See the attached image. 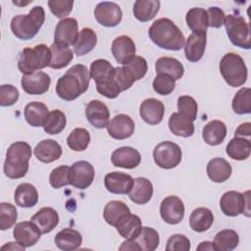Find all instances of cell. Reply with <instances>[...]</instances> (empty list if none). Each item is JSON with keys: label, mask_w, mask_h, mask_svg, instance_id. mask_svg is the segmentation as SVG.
<instances>
[{"label": "cell", "mask_w": 251, "mask_h": 251, "mask_svg": "<svg viewBox=\"0 0 251 251\" xmlns=\"http://www.w3.org/2000/svg\"><path fill=\"white\" fill-rule=\"evenodd\" d=\"M90 78V73L86 66L76 64L58 79L56 93L63 100L73 101L87 90Z\"/></svg>", "instance_id": "6da1fadb"}, {"label": "cell", "mask_w": 251, "mask_h": 251, "mask_svg": "<svg viewBox=\"0 0 251 251\" xmlns=\"http://www.w3.org/2000/svg\"><path fill=\"white\" fill-rule=\"evenodd\" d=\"M148 35L154 44L166 50L178 51L185 43L181 30L168 18H161L155 21L148 29Z\"/></svg>", "instance_id": "7a4b0ae2"}, {"label": "cell", "mask_w": 251, "mask_h": 251, "mask_svg": "<svg viewBox=\"0 0 251 251\" xmlns=\"http://www.w3.org/2000/svg\"><path fill=\"white\" fill-rule=\"evenodd\" d=\"M31 158V147L25 141L12 143L6 152L4 162V174L9 178L17 179L24 177L29 168L28 162Z\"/></svg>", "instance_id": "3957f363"}, {"label": "cell", "mask_w": 251, "mask_h": 251, "mask_svg": "<svg viewBox=\"0 0 251 251\" xmlns=\"http://www.w3.org/2000/svg\"><path fill=\"white\" fill-rule=\"evenodd\" d=\"M45 22V11L41 6L33 7L27 15H17L11 21L13 34L22 40L33 38Z\"/></svg>", "instance_id": "277c9868"}, {"label": "cell", "mask_w": 251, "mask_h": 251, "mask_svg": "<svg viewBox=\"0 0 251 251\" xmlns=\"http://www.w3.org/2000/svg\"><path fill=\"white\" fill-rule=\"evenodd\" d=\"M51 51L45 44H38L33 48L26 47L22 50L18 68L23 75H29L49 67Z\"/></svg>", "instance_id": "5b68a950"}, {"label": "cell", "mask_w": 251, "mask_h": 251, "mask_svg": "<svg viewBox=\"0 0 251 251\" xmlns=\"http://www.w3.org/2000/svg\"><path fill=\"white\" fill-rule=\"evenodd\" d=\"M220 72L225 81L231 87L243 85L248 76L247 67L243 59L235 53H226L220 62Z\"/></svg>", "instance_id": "8992f818"}, {"label": "cell", "mask_w": 251, "mask_h": 251, "mask_svg": "<svg viewBox=\"0 0 251 251\" xmlns=\"http://www.w3.org/2000/svg\"><path fill=\"white\" fill-rule=\"evenodd\" d=\"M226 34L230 42L239 48H251V35L249 24L240 15H227L225 19Z\"/></svg>", "instance_id": "52a82bcc"}, {"label": "cell", "mask_w": 251, "mask_h": 251, "mask_svg": "<svg viewBox=\"0 0 251 251\" xmlns=\"http://www.w3.org/2000/svg\"><path fill=\"white\" fill-rule=\"evenodd\" d=\"M249 191L240 193L238 191L229 190L223 194L220 200L222 212L228 217H236L240 214L250 216L249 209Z\"/></svg>", "instance_id": "ba28073f"}, {"label": "cell", "mask_w": 251, "mask_h": 251, "mask_svg": "<svg viewBox=\"0 0 251 251\" xmlns=\"http://www.w3.org/2000/svg\"><path fill=\"white\" fill-rule=\"evenodd\" d=\"M182 158L180 147L173 141H163L156 145L153 150V159L155 164L166 170L178 166Z\"/></svg>", "instance_id": "9c48e42d"}, {"label": "cell", "mask_w": 251, "mask_h": 251, "mask_svg": "<svg viewBox=\"0 0 251 251\" xmlns=\"http://www.w3.org/2000/svg\"><path fill=\"white\" fill-rule=\"evenodd\" d=\"M94 16L98 24L106 27L117 26L123 19L121 7L115 2L103 1L96 5Z\"/></svg>", "instance_id": "30bf717a"}, {"label": "cell", "mask_w": 251, "mask_h": 251, "mask_svg": "<svg viewBox=\"0 0 251 251\" xmlns=\"http://www.w3.org/2000/svg\"><path fill=\"white\" fill-rule=\"evenodd\" d=\"M160 215L169 225L179 224L184 217V205L180 198L175 195L164 198L160 205Z\"/></svg>", "instance_id": "8fae6325"}, {"label": "cell", "mask_w": 251, "mask_h": 251, "mask_svg": "<svg viewBox=\"0 0 251 251\" xmlns=\"http://www.w3.org/2000/svg\"><path fill=\"white\" fill-rule=\"evenodd\" d=\"M93 166L86 161L75 162L71 167V184L80 190L89 187L94 180Z\"/></svg>", "instance_id": "7c38bea8"}, {"label": "cell", "mask_w": 251, "mask_h": 251, "mask_svg": "<svg viewBox=\"0 0 251 251\" xmlns=\"http://www.w3.org/2000/svg\"><path fill=\"white\" fill-rule=\"evenodd\" d=\"M51 83L50 76L41 71L23 75L21 84L25 92L30 95H41L48 91Z\"/></svg>", "instance_id": "4fadbf2b"}, {"label": "cell", "mask_w": 251, "mask_h": 251, "mask_svg": "<svg viewBox=\"0 0 251 251\" xmlns=\"http://www.w3.org/2000/svg\"><path fill=\"white\" fill-rule=\"evenodd\" d=\"M106 127L111 137L118 140H123L130 137L133 134L134 122L129 116L126 114H119L112 118Z\"/></svg>", "instance_id": "5bb4252c"}, {"label": "cell", "mask_w": 251, "mask_h": 251, "mask_svg": "<svg viewBox=\"0 0 251 251\" xmlns=\"http://www.w3.org/2000/svg\"><path fill=\"white\" fill-rule=\"evenodd\" d=\"M78 24L74 18H65L61 20L55 28L54 40L63 45H74L78 36Z\"/></svg>", "instance_id": "9a60e30c"}, {"label": "cell", "mask_w": 251, "mask_h": 251, "mask_svg": "<svg viewBox=\"0 0 251 251\" xmlns=\"http://www.w3.org/2000/svg\"><path fill=\"white\" fill-rule=\"evenodd\" d=\"M39 228L30 221L18 223L13 230L15 240L24 247H31L39 240L41 236Z\"/></svg>", "instance_id": "2e32d148"}, {"label": "cell", "mask_w": 251, "mask_h": 251, "mask_svg": "<svg viewBox=\"0 0 251 251\" xmlns=\"http://www.w3.org/2000/svg\"><path fill=\"white\" fill-rule=\"evenodd\" d=\"M134 183V179L131 176L121 173L112 172L105 176L104 184L106 189L114 194H127Z\"/></svg>", "instance_id": "e0dca14e"}, {"label": "cell", "mask_w": 251, "mask_h": 251, "mask_svg": "<svg viewBox=\"0 0 251 251\" xmlns=\"http://www.w3.org/2000/svg\"><path fill=\"white\" fill-rule=\"evenodd\" d=\"M87 121L96 128H104L108 126L110 111L106 104L100 100H91L85 108Z\"/></svg>", "instance_id": "ac0fdd59"}, {"label": "cell", "mask_w": 251, "mask_h": 251, "mask_svg": "<svg viewBox=\"0 0 251 251\" xmlns=\"http://www.w3.org/2000/svg\"><path fill=\"white\" fill-rule=\"evenodd\" d=\"M111 162L115 167L131 170L140 164L141 156L136 149L129 146H123L112 153Z\"/></svg>", "instance_id": "d6986e66"}, {"label": "cell", "mask_w": 251, "mask_h": 251, "mask_svg": "<svg viewBox=\"0 0 251 251\" xmlns=\"http://www.w3.org/2000/svg\"><path fill=\"white\" fill-rule=\"evenodd\" d=\"M111 51L115 60L125 65L135 56V44L129 36L120 35L113 40Z\"/></svg>", "instance_id": "ffe728a7"}, {"label": "cell", "mask_w": 251, "mask_h": 251, "mask_svg": "<svg viewBox=\"0 0 251 251\" xmlns=\"http://www.w3.org/2000/svg\"><path fill=\"white\" fill-rule=\"evenodd\" d=\"M165 114L164 104L155 98L145 99L139 108L141 119L148 125L155 126L162 122Z\"/></svg>", "instance_id": "44dd1931"}, {"label": "cell", "mask_w": 251, "mask_h": 251, "mask_svg": "<svg viewBox=\"0 0 251 251\" xmlns=\"http://www.w3.org/2000/svg\"><path fill=\"white\" fill-rule=\"evenodd\" d=\"M207 41V33L192 32L184 43V55L190 62H198L204 55Z\"/></svg>", "instance_id": "7402d4cb"}, {"label": "cell", "mask_w": 251, "mask_h": 251, "mask_svg": "<svg viewBox=\"0 0 251 251\" xmlns=\"http://www.w3.org/2000/svg\"><path fill=\"white\" fill-rule=\"evenodd\" d=\"M30 221L39 228L41 233H48L59 224V215L55 209L43 207L31 217Z\"/></svg>", "instance_id": "603a6c76"}, {"label": "cell", "mask_w": 251, "mask_h": 251, "mask_svg": "<svg viewBox=\"0 0 251 251\" xmlns=\"http://www.w3.org/2000/svg\"><path fill=\"white\" fill-rule=\"evenodd\" d=\"M33 152L38 161L52 163L62 156V147L53 139H43L35 146Z\"/></svg>", "instance_id": "cb8c5ba5"}, {"label": "cell", "mask_w": 251, "mask_h": 251, "mask_svg": "<svg viewBox=\"0 0 251 251\" xmlns=\"http://www.w3.org/2000/svg\"><path fill=\"white\" fill-rule=\"evenodd\" d=\"M231 172L230 164L224 158H213L207 164V175L212 181L217 183L227 180Z\"/></svg>", "instance_id": "d4e9b609"}, {"label": "cell", "mask_w": 251, "mask_h": 251, "mask_svg": "<svg viewBox=\"0 0 251 251\" xmlns=\"http://www.w3.org/2000/svg\"><path fill=\"white\" fill-rule=\"evenodd\" d=\"M171 132L176 136L189 137L194 133L193 121L182 113H173L168 123Z\"/></svg>", "instance_id": "484cf974"}, {"label": "cell", "mask_w": 251, "mask_h": 251, "mask_svg": "<svg viewBox=\"0 0 251 251\" xmlns=\"http://www.w3.org/2000/svg\"><path fill=\"white\" fill-rule=\"evenodd\" d=\"M153 196L152 182L146 177H136L133 186L128 192L129 199L138 205L146 204Z\"/></svg>", "instance_id": "4316f807"}, {"label": "cell", "mask_w": 251, "mask_h": 251, "mask_svg": "<svg viewBox=\"0 0 251 251\" xmlns=\"http://www.w3.org/2000/svg\"><path fill=\"white\" fill-rule=\"evenodd\" d=\"M55 244L64 251H72L77 249L82 243L81 234L71 227H66L60 230L55 236Z\"/></svg>", "instance_id": "83f0119b"}, {"label": "cell", "mask_w": 251, "mask_h": 251, "mask_svg": "<svg viewBox=\"0 0 251 251\" xmlns=\"http://www.w3.org/2000/svg\"><path fill=\"white\" fill-rule=\"evenodd\" d=\"M14 200L19 207L31 208L35 206L38 201V192L34 185L28 182H24L17 186Z\"/></svg>", "instance_id": "f1b7e54d"}, {"label": "cell", "mask_w": 251, "mask_h": 251, "mask_svg": "<svg viewBox=\"0 0 251 251\" xmlns=\"http://www.w3.org/2000/svg\"><path fill=\"white\" fill-rule=\"evenodd\" d=\"M48 115V108L42 102L33 101L28 103L25 108V121L33 127L43 126Z\"/></svg>", "instance_id": "f546056e"}, {"label": "cell", "mask_w": 251, "mask_h": 251, "mask_svg": "<svg viewBox=\"0 0 251 251\" xmlns=\"http://www.w3.org/2000/svg\"><path fill=\"white\" fill-rule=\"evenodd\" d=\"M226 136V126L224 122L214 120L209 122L203 128L202 137L204 141L211 145L216 146L221 144Z\"/></svg>", "instance_id": "4dcf8cb0"}, {"label": "cell", "mask_w": 251, "mask_h": 251, "mask_svg": "<svg viewBox=\"0 0 251 251\" xmlns=\"http://www.w3.org/2000/svg\"><path fill=\"white\" fill-rule=\"evenodd\" d=\"M214 223L212 211L205 207H199L192 211L189 217V226L196 232L208 230Z\"/></svg>", "instance_id": "1f68e13d"}, {"label": "cell", "mask_w": 251, "mask_h": 251, "mask_svg": "<svg viewBox=\"0 0 251 251\" xmlns=\"http://www.w3.org/2000/svg\"><path fill=\"white\" fill-rule=\"evenodd\" d=\"M130 214L126 204L120 200H112L106 204L103 211V217L107 224L116 226L124 218Z\"/></svg>", "instance_id": "d6a6232c"}, {"label": "cell", "mask_w": 251, "mask_h": 251, "mask_svg": "<svg viewBox=\"0 0 251 251\" xmlns=\"http://www.w3.org/2000/svg\"><path fill=\"white\" fill-rule=\"evenodd\" d=\"M137 250L154 251L160 243V237L157 230L149 226H142L139 233L131 239Z\"/></svg>", "instance_id": "836d02e7"}, {"label": "cell", "mask_w": 251, "mask_h": 251, "mask_svg": "<svg viewBox=\"0 0 251 251\" xmlns=\"http://www.w3.org/2000/svg\"><path fill=\"white\" fill-rule=\"evenodd\" d=\"M51 62L49 67L55 70L67 67L74 59V53L68 45L59 43H52L50 46Z\"/></svg>", "instance_id": "e575fe53"}, {"label": "cell", "mask_w": 251, "mask_h": 251, "mask_svg": "<svg viewBox=\"0 0 251 251\" xmlns=\"http://www.w3.org/2000/svg\"><path fill=\"white\" fill-rule=\"evenodd\" d=\"M157 74H166L172 76L175 80H178L184 74L183 65L176 58L161 57L155 63Z\"/></svg>", "instance_id": "d590c367"}, {"label": "cell", "mask_w": 251, "mask_h": 251, "mask_svg": "<svg viewBox=\"0 0 251 251\" xmlns=\"http://www.w3.org/2000/svg\"><path fill=\"white\" fill-rule=\"evenodd\" d=\"M97 43V35L90 27H83L74 44V52L77 56H83L94 49Z\"/></svg>", "instance_id": "8d00e7d4"}, {"label": "cell", "mask_w": 251, "mask_h": 251, "mask_svg": "<svg viewBox=\"0 0 251 251\" xmlns=\"http://www.w3.org/2000/svg\"><path fill=\"white\" fill-rule=\"evenodd\" d=\"M160 5L158 0H136L133 4V15L140 22H149L159 12Z\"/></svg>", "instance_id": "74e56055"}, {"label": "cell", "mask_w": 251, "mask_h": 251, "mask_svg": "<svg viewBox=\"0 0 251 251\" xmlns=\"http://www.w3.org/2000/svg\"><path fill=\"white\" fill-rule=\"evenodd\" d=\"M226 151L227 156L233 160H246L251 152L250 140L244 137L234 136L226 145Z\"/></svg>", "instance_id": "f35d334b"}, {"label": "cell", "mask_w": 251, "mask_h": 251, "mask_svg": "<svg viewBox=\"0 0 251 251\" xmlns=\"http://www.w3.org/2000/svg\"><path fill=\"white\" fill-rule=\"evenodd\" d=\"M187 26L195 33L207 32L208 28V15L203 8H191L185 16Z\"/></svg>", "instance_id": "ab89813d"}, {"label": "cell", "mask_w": 251, "mask_h": 251, "mask_svg": "<svg viewBox=\"0 0 251 251\" xmlns=\"http://www.w3.org/2000/svg\"><path fill=\"white\" fill-rule=\"evenodd\" d=\"M120 235L126 239L134 238L142 228L140 218L134 214H128L116 226Z\"/></svg>", "instance_id": "60d3db41"}, {"label": "cell", "mask_w": 251, "mask_h": 251, "mask_svg": "<svg viewBox=\"0 0 251 251\" xmlns=\"http://www.w3.org/2000/svg\"><path fill=\"white\" fill-rule=\"evenodd\" d=\"M239 243L238 233L233 229H223L214 237V244L218 251H231Z\"/></svg>", "instance_id": "b9f144b4"}, {"label": "cell", "mask_w": 251, "mask_h": 251, "mask_svg": "<svg viewBox=\"0 0 251 251\" xmlns=\"http://www.w3.org/2000/svg\"><path fill=\"white\" fill-rule=\"evenodd\" d=\"M115 68L105 59H97L90 65V77L94 79L95 84L107 80L113 74Z\"/></svg>", "instance_id": "7bdbcfd3"}, {"label": "cell", "mask_w": 251, "mask_h": 251, "mask_svg": "<svg viewBox=\"0 0 251 251\" xmlns=\"http://www.w3.org/2000/svg\"><path fill=\"white\" fill-rule=\"evenodd\" d=\"M90 142V134L87 129L83 127L75 128L67 138V144L73 151H84Z\"/></svg>", "instance_id": "ee69618b"}, {"label": "cell", "mask_w": 251, "mask_h": 251, "mask_svg": "<svg viewBox=\"0 0 251 251\" xmlns=\"http://www.w3.org/2000/svg\"><path fill=\"white\" fill-rule=\"evenodd\" d=\"M66 125L67 118L65 113L60 110H53L49 112L43 128L44 131L48 134H59L64 130Z\"/></svg>", "instance_id": "f6af8a7d"}, {"label": "cell", "mask_w": 251, "mask_h": 251, "mask_svg": "<svg viewBox=\"0 0 251 251\" xmlns=\"http://www.w3.org/2000/svg\"><path fill=\"white\" fill-rule=\"evenodd\" d=\"M232 110L237 115L251 113V91L249 87L240 88L232 99Z\"/></svg>", "instance_id": "bcb514c9"}, {"label": "cell", "mask_w": 251, "mask_h": 251, "mask_svg": "<svg viewBox=\"0 0 251 251\" xmlns=\"http://www.w3.org/2000/svg\"><path fill=\"white\" fill-rule=\"evenodd\" d=\"M49 182L56 189L71 184V167L60 166L53 169L49 176Z\"/></svg>", "instance_id": "7dc6e473"}, {"label": "cell", "mask_w": 251, "mask_h": 251, "mask_svg": "<svg viewBox=\"0 0 251 251\" xmlns=\"http://www.w3.org/2000/svg\"><path fill=\"white\" fill-rule=\"evenodd\" d=\"M18 213L16 207L11 203H0V229L6 230L11 228L17 221Z\"/></svg>", "instance_id": "c3c4849f"}, {"label": "cell", "mask_w": 251, "mask_h": 251, "mask_svg": "<svg viewBox=\"0 0 251 251\" xmlns=\"http://www.w3.org/2000/svg\"><path fill=\"white\" fill-rule=\"evenodd\" d=\"M152 85L156 93L160 95H169L175 89L176 80L166 74H158L154 78Z\"/></svg>", "instance_id": "681fc988"}, {"label": "cell", "mask_w": 251, "mask_h": 251, "mask_svg": "<svg viewBox=\"0 0 251 251\" xmlns=\"http://www.w3.org/2000/svg\"><path fill=\"white\" fill-rule=\"evenodd\" d=\"M127 71L132 75L135 81L141 79L147 73L148 66L146 60L141 56H134L126 64L124 65Z\"/></svg>", "instance_id": "f907efd6"}, {"label": "cell", "mask_w": 251, "mask_h": 251, "mask_svg": "<svg viewBox=\"0 0 251 251\" xmlns=\"http://www.w3.org/2000/svg\"><path fill=\"white\" fill-rule=\"evenodd\" d=\"M113 77H114L116 84L120 88L121 92L127 90L135 82V79L132 76V75L124 66L115 68L114 73H113Z\"/></svg>", "instance_id": "816d5d0a"}, {"label": "cell", "mask_w": 251, "mask_h": 251, "mask_svg": "<svg viewBox=\"0 0 251 251\" xmlns=\"http://www.w3.org/2000/svg\"><path fill=\"white\" fill-rule=\"evenodd\" d=\"M177 110L192 121H195L198 113V106L195 99L188 95H182L177 98Z\"/></svg>", "instance_id": "f5cc1de1"}, {"label": "cell", "mask_w": 251, "mask_h": 251, "mask_svg": "<svg viewBox=\"0 0 251 251\" xmlns=\"http://www.w3.org/2000/svg\"><path fill=\"white\" fill-rule=\"evenodd\" d=\"M73 5H74V1L72 0H49L48 1V6L52 14L55 17L62 20L72 12Z\"/></svg>", "instance_id": "db71d44e"}, {"label": "cell", "mask_w": 251, "mask_h": 251, "mask_svg": "<svg viewBox=\"0 0 251 251\" xmlns=\"http://www.w3.org/2000/svg\"><path fill=\"white\" fill-rule=\"evenodd\" d=\"M19 90L12 84H2L0 86V105L9 107L14 105L19 99Z\"/></svg>", "instance_id": "11a10c76"}, {"label": "cell", "mask_w": 251, "mask_h": 251, "mask_svg": "<svg viewBox=\"0 0 251 251\" xmlns=\"http://www.w3.org/2000/svg\"><path fill=\"white\" fill-rule=\"evenodd\" d=\"M190 247V240L183 234H174L170 236L166 244L167 251H188Z\"/></svg>", "instance_id": "9f6ffc18"}, {"label": "cell", "mask_w": 251, "mask_h": 251, "mask_svg": "<svg viewBox=\"0 0 251 251\" xmlns=\"http://www.w3.org/2000/svg\"><path fill=\"white\" fill-rule=\"evenodd\" d=\"M208 25L211 27L219 28L224 25L226 15L225 12L219 7H210L207 10Z\"/></svg>", "instance_id": "6f0895ef"}, {"label": "cell", "mask_w": 251, "mask_h": 251, "mask_svg": "<svg viewBox=\"0 0 251 251\" xmlns=\"http://www.w3.org/2000/svg\"><path fill=\"white\" fill-rule=\"evenodd\" d=\"M251 134V124L250 123H244L241 124L234 132L235 136L243 137V136H250Z\"/></svg>", "instance_id": "680465c9"}, {"label": "cell", "mask_w": 251, "mask_h": 251, "mask_svg": "<svg viewBox=\"0 0 251 251\" xmlns=\"http://www.w3.org/2000/svg\"><path fill=\"white\" fill-rule=\"evenodd\" d=\"M5 249H8V250H25V247L22 246L21 244H19L16 241V242H9V243H7V244H5L1 247V250H5Z\"/></svg>", "instance_id": "91938a15"}, {"label": "cell", "mask_w": 251, "mask_h": 251, "mask_svg": "<svg viewBox=\"0 0 251 251\" xmlns=\"http://www.w3.org/2000/svg\"><path fill=\"white\" fill-rule=\"evenodd\" d=\"M197 250L201 251V250H217L214 242L211 241H203L201 242L198 246H197Z\"/></svg>", "instance_id": "94428289"}]
</instances>
